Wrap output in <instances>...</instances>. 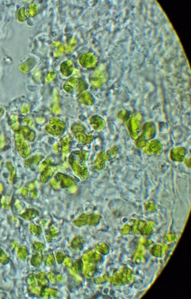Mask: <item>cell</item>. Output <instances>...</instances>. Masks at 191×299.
Returning <instances> with one entry per match:
<instances>
[{
    "mask_svg": "<svg viewBox=\"0 0 191 299\" xmlns=\"http://www.w3.org/2000/svg\"><path fill=\"white\" fill-rule=\"evenodd\" d=\"M64 89L65 91L67 92V93H71L72 92V87L71 86V85H69V84H65L64 86Z\"/></svg>",
    "mask_w": 191,
    "mask_h": 299,
    "instance_id": "18",
    "label": "cell"
},
{
    "mask_svg": "<svg viewBox=\"0 0 191 299\" xmlns=\"http://www.w3.org/2000/svg\"><path fill=\"white\" fill-rule=\"evenodd\" d=\"M65 125L62 121L57 118H52L45 127L46 131L54 135H59L63 133L65 129Z\"/></svg>",
    "mask_w": 191,
    "mask_h": 299,
    "instance_id": "2",
    "label": "cell"
},
{
    "mask_svg": "<svg viewBox=\"0 0 191 299\" xmlns=\"http://www.w3.org/2000/svg\"><path fill=\"white\" fill-rule=\"evenodd\" d=\"M54 150H55V151H58L59 149V145H57V144H55V145L54 147Z\"/></svg>",
    "mask_w": 191,
    "mask_h": 299,
    "instance_id": "24",
    "label": "cell"
},
{
    "mask_svg": "<svg viewBox=\"0 0 191 299\" xmlns=\"http://www.w3.org/2000/svg\"><path fill=\"white\" fill-rule=\"evenodd\" d=\"M75 136L76 139L79 141L82 142H86V143H87L88 142V138L87 139V136L81 132L76 133H75Z\"/></svg>",
    "mask_w": 191,
    "mask_h": 299,
    "instance_id": "14",
    "label": "cell"
},
{
    "mask_svg": "<svg viewBox=\"0 0 191 299\" xmlns=\"http://www.w3.org/2000/svg\"><path fill=\"white\" fill-rule=\"evenodd\" d=\"M7 167L8 168L10 173V180L12 183H14L15 181V177H16V172H15V169L10 162H8L7 163Z\"/></svg>",
    "mask_w": 191,
    "mask_h": 299,
    "instance_id": "10",
    "label": "cell"
},
{
    "mask_svg": "<svg viewBox=\"0 0 191 299\" xmlns=\"http://www.w3.org/2000/svg\"><path fill=\"white\" fill-rule=\"evenodd\" d=\"M37 214V212L34 210H29L22 214V216L27 219H31L32 218H34Z\"/></svg>",
    "mask_w": 191,
    "mask_h": 299,
    "instance_id": "11",
    "label": "cell"
},
{
    "mask_svg": "<svg viewBox=\"0 0 191 299\" xmlns=\"http://www.w3.org/2000/svg\"><path fill=\"white\" fill-rule=\"evenodd\" d=\"M42 159V156L41 155H35L29 158L25 161V165L26 166H31L33 165H37Z\"/></svg>",
    "mask_w": 191,
    "mask_h": 299,
    "instance_id": "8",
    "label": "cell"
},
{
    "mask_svg": "<svg viewBox=\"0 0 191 299\" xmlns=\"http://www.w3.org/2000/svg\"><path fill=\"white\" fill-rule=\"evenodd\" d=\"M18 18L19 20L21 22L26 20V17L25 16V9L23 8L21 9L20 10H19L18 14Z\"/></svg>",
    "mask_w": 191,
    "mask_h": 299,
    "instance_id": "15",
    "label": "cell"
},
{
    "mask_svg": "<svg viewBox=\"0 0 191 299\" xmlns=\"http://www.w3.org/2000/svg\"><path fill=\"white\" fill-rule=\"evenodd\" d=\"M54 179L59 183L61 187H73L75 184L74 180L71 177L61 173L56 174Z\"/></svg>",
    "mask_w": 191,
    "mask_h": 299,
    "instance_id": "5",
    "label": "cell"
},
{
    "mask_svg": "<svg viewBox=\"0 0 191 299\" xmlns=\"http://www.w3.org/2000/svg\"><path fill=\"white\" fill-rule=\"evenodd\" d=\"M23 121L26 124H28V125H29L30 126H32L33 125V122L29 118H27V117H26L24 119H23Z\"/></svg>",
    "mask_w": 191,
    "mask_h": 299,
    "instance_id": "20",
    "label": "cell"
},
{
    "mask_svg": "<svg viewBox=\"0 0 191 299\" xmlns=\"http://www.w3.org/2000/svg\"><path fill=\"white\" fill-rule=\"evenodd\" d=\"M83 127L82 126L79 125V124H75L73 125L71 127V130L74 133L81 132L83 130Z\"/></svg>",
    "mask_w": 191,
    "mask_h": 299,
    "instance_id": "16",
    "label": "cell"
},
{
    "mask_svg": "<svg viewBox=\"0 0 191 299\" xmlns=\"http://www.w3.org/2000/svg\"><path fill=\"white\" fill-rule=\"evenodd\" d=\"M76 82H77V80L76 79H75V78H71V79H69L68 80V82L69 85H74L75 84H76Z\"/></svg>",
    "mask_w": 191,
    "mask_h": 299,
    "instance_id": "21",
    "label": "cell"
},
{
    "mask_svg": "<svg viewBox=\"0 0 191 299\" xmlns=\"http://www.w3.org/2000/svg\"><path fill=\"white\" fill-rule=\"evenodd\" d=\"M55 77V74L53 72H51V73L48 74L47 76V80L48 81H51L54 79Z\"/></svg>",
    "mask_w": 191,
    "mask_h": 299,
    "instance_id": "19",
    "label": "cell"
},
{
    "mask_svg": "<svg viewBox=\"0 0 191 299\" xmlns=\"http://www.w3.org/2000/svg\"><path fill=\"white\" fill-rule=\"evenodd\" d=\"M62 149V151L65 152L69 149V140L67 137H64L61 142Z\"/></svg>",
    "mask_w": 191,
    "mask_h": 299,
    "instance_id": "13",
    "label": "cell"
},
{
    "mask_svg": "<svg viewBox=\"0 0 191 299\" xmlns=\"http://www.w3.org/2000/svg\"><path fill=\"white\" fill-rule=\"evenodd\" d=\"M60 70L62 73L65 76H69L72 74L73 70L72 63L69 61H65L61 66Z\"/></svg>",
    "mask_w": 191,
    "mask_h": 299,
    "instance_id": "7",
    "label": "cell"
},
{
    "mask_svg": "<svg viewBox=\"0 0 191 299\" xmlns=\"http://www.w3.org/2000/svg\"><path fill=\"white\" fill-rule=\"evenodd\" d=\"M22 113L23 114H27L29 112V109L27 106H24L22 107L21 110Z\"/></svg>",
    "mask_w": 191,
    "mask_h": 299,
    "instance_id": "22",
    "label": "cell"
},
{
    "mask_svg": "<svg viewBox=\"0 0 191 299\" xmlns=\"http://www.w3.org/2000/svg\"><path fill=\"white\" fill-rule=\"evenodd\" d=\"M49 183H50V185L55 189H60V186L59 185V184L55 179L50 180Z\"/></svg>",
    "mask_w": 191,
    "mask_h": 299,
    "instance_id": "17",
    "label": "cell"
},
{
    "mask_svg": "<svg viewBox=\"0 0 191 299\" xmlns=\"http://www.w3.org/2000/svg\"><path fill=\"white\" fill-rule=\"evenodd\" d=\"M15 141L19 154L22 158H27L30 155V150L29 146L25 138L20 134H16Z\"/></svg>",
    "mask_w": 191,
    "mask_h": 299,
    "instance_id": "3",
    "label": "cell"
},
{
    "mask_svg": "<svg viewBox=\"0 0 191 299\" xmlns=\"http://www.w3.org/2000/svg\"><path fill=\"white\" fill-rule=\"evenodd\" d=\"M37 13V7L36 5L34 3H31L27 9L26 15L28 16L32 17L35 16Z\"/></svg>",
    "mask_w": 191,
    "mask_h": 299,
    "instance_id": "9",
    "label": "cell"
},
{
    "mask_svg": "<svg viewBox=\"0 0 191 299\" xmlns=\"http://www.w3.org/2000/svg\"><path fill=\"white\" fill-rule=\"evenodd\" d=\"M12 128L15 131H17L20 129V125L18 120V117L17 116L14 115L12 118V124H11Z\"/></svg>",
    "mask_w": 191,
    "mask_h": 299,
    "instance_id": "12",
    "label": "cell"
},
{
    "mask_svg": "<svg viewBox=\"0 0 191 299\" xmlns=\"http://www.w3.org/2000/svg\"><path fill=\"white\" fill-rule=\"evenodd\" d=\"M54 112L55 113V114H59L60 112V109L59 108V107L55 106L54 108Z\"/></svg>",
    "mask_w": 191,
    "mask_h": 299,
    "instance_id": "23",
    "label": "cell"
},
{
    "mask_svg": "<svg viewBox=\"0 0 191 299\" xmlns=\"http://www.w3.org/2000/svg\"><path fill=\"white\" fill-rule=\"evenodd\" d=\"M86 155L83 151H76L72 153L69 157V163L75 173L84 179L87 176V170L84 164Z\"/></svg>",
    "mask_w": 191,
    "mask_h": 299,
    "instance_id": "1",
    "label": "cell"
},
{
    "mask_svg": "<svg viewBox=\"0 0 191 299\" xmlns=\"http://www.w3.org/2000/svg\"><path fill=\"white\" fill-rule=\"evenodd\" d=\"M2 113H3V111H2V109H0V116L2 114Z\"/></svg>",
    "mask_w": 191,
    "mask_h": 299,
    "instance_id": "25",
    "label": "cell"
},
{
    "mask_svg": "<svg viewBox=\"0 0 191 299\" xmlns=\"http://www.w3.org/2000/svg\"><path fill=\"white\" fill-rule=\"evenodd\" d=\"M19 134L29 141H33L35 139V132L33 130H30L27 127H22L20 130Z\"/></svg>",
    "mask_w": 191,
    "mask_h": 299,
    "instance_id": "6",
    "label": "cell"
},
{
    "mask_svg": "<svg viewBox=\"0 0 191 299\" xmlns=\"http://www.w3.org/2000/svg\"><path fill=\"white\" fill-rule=\"evenodd\" d=\"M52 164V161L50 159H47L41 164V170L40 175V181L42 183H46L51 176L52 173L51 165Z\"/></svg>",
    "mask_w": 191,
    "mask_h": 299,
    "instance_id": "4",
    "label": "cell"
}]
</instances>
